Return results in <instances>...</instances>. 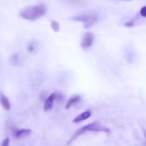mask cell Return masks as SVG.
I'll return each instance as SVG.
<instances>
[{"mask_svg": "<svg viewBox=\"0 0 146 146\" xmlns=\"http://www.w3.org/2000/svg\"><path fill=\"white\" fill-rule=\"evenodd\" d=\"M46 13V7L44 4L30 6L21 10L19 15L21 18L29 21H34L41 18Z\"/></svg>", "mask_w": 146, "mask_h": 146, "instance_id": "6da1fadb", "label": "cell"}, {"mask_svg": "<svg viewBox=\"0 0 146 146\" xmlns=\"http://www.w3.org/2000/svg\"><path fill=\"white\" fill-rule=\"evenodd\" d=\"M87 132H105V133H110V129L107 128L106 127L104 126L101 124H100L98 122H94L92 123L86 125L85 126L82 127L80 129H78L75 133L73 135L71 139L68 142V144L69 145L71 143H72L74 140L78 136L81 135L82 134L85 133Z\"/></svg>", "mask_w": 146, "mask_h": 146, "instance_id": "7a4b0ae2", "label": "cell"}, {"mask_svg": "<svg viewBox=\"0 0 146 146\" xmlns=\"http://www.w3.org/2000/svg\"><path fill=\"white\" fill-rule=\"evenodd\" d=\"M73 20L77 21H82L83 27L85 29H88L92 27L98 21V15L94 13L90 14H83L81 15L76 16Z\"/></svg>", "mask_w": 146, "mask_h": 146, "instance_id": "3957f363", "label": "cell"}, {"mask_svg": "<svg viewBox=\"0 0 146 146\" xmlns=\"http://www.w3.org/2000/svg\"><path fill=\"white\" fill-rule=\"evenodd\" d=\"M94 34L91 31H88L84 34L81 42V46L84 49H87L92 46L94 40Z\"/></svg>", "mask_w": 146, "mask_h": 146, "instance_id": "277c9868", "label": "cell"}, {"mask_svg": "<svg viewBox=\"0 0 146 146\" xmlns=\"http://www.w3.org/2000/svg\"><path fill=\"white\" fill-rule=\"evenodd\" d=\"M31 133V130L27 129V128H20V129H14L12 131V135L14 138L17 139L24 138L27 137Z\"/></svg>", "mask_w": 146, "mask_h": 146, "instance_id": "5b68a950", "label": "cell"}, {"mask_svg": "<svg viewBox=\"0 0 146 146\" xmlns=\"http://www.w3.org/2000/svg\"><path fill=\"white\" fill-rule=\"evenodd\" d=\"M56 98V94H51L49 96H48V98H47L46 100L45 103H44V111H48L52 108Z\"/></svg>", "mask_w": 146, "mask_h": 146, "instance_id": "8992f818", "label": "cell"}, {"mask_svg": "<svg viewBox=\"0 0 146 146\" xmlns=\"http://www.w3.org/2000/svg\"><path fill=\"white\" fill-rule=\"evenodd\" d=\"M91 115V112L90 111H84V112L81 113L79 115H77L74 120H73V122L74 123H79L81 121H86V119H88V118H90Z\"/></svg>", "mask_w": 146, "mask_h": 146, "instance_id": "52a82bcc", "label": "cell"}, {"mask_svg": "<svg viewBox=\"0 0 146 146\" xmlns=\"http://www.w3.org/2000/svg\"><path fill=\"white\" fill-rule=\"evenodd\" d=\"M0 104L5 111H8L11 109V104H10L9 100L3 94H0Z\"/></svg>", "mask_w": 146, "mask_h": 146, "instance_id": "ba28073f", "label": "cell"}, {"mask_svg": "<svg viewBox=\"0 0 146 146\" xmlns=\"http://www.w3.org/2000/svg\"><path fill=\"white\" fill-rule=\"evenodd\" d=\"M27 51L31 54L34 55L36 54L38 52V44H37L36 41L34 40V41H30L28 45L27 46Z\"/></svg>", "mask_w": 146, "mask_h": 146, "instance_id": "9c48e42d", "label": "cell"}, {"mask_svg": "<svg viewBox=\"0 0 146 146\" xmlns=\"http://www.w3.org/2000/svg\"><path fill=\"white\" fill-rule=\"evenodd\" d=\"M81 100V97L78 95H74L72 96L71 98L68 99V102H67L66 105V109H69L71 107H72L73 106L76 105V104H78V102Z\"/></svg>", "mask_w": 146, "mask_h": 146, "instance_id": "30bf717a", "label": "cell"}, {"mask_svg": "<svg viewBox=\"0 0 146 146\" xmlns=\"http://www.w3.org/2000/svg\"><path fill=\"white\" fill-rule=\"evenodd\" d=\"M9 63L13 66H17L19 63V56L18 54H14L9 57Z\"/></svg>", "mask_w": 146, "mask_h": 146, "instance_id": "8fae6325", "label": "cell"}, {"mask_svg": "<svg viewBox=\"0 0 146 146\" xmlns=\"http://www.w3.org/2000/svg\"><path fill=\"white\" fill-rule=\"evenodd\" d=\"M64 1L68 3V4H73V5L80 6L82 5V4L85 2L86 0H64Z\"/></svg>", "mask_w": 146, "mask_h": 146, "instance_id": "7c38bea8", "label": "cell"}, {"mask_svg": "<svg viewBox=\"0 0 146 146\" xmlns=\"http://www.w3.org/2000/svg\"><path fill=\"white\" fill-rule=\"evenodd\" d=\"M51 27L52 28V29L54 30L55 32H58L60 30V26L59 24L56 21H54V20H52L51 21Z\"/></svg>", "mask_w": 146, "mask_h": 146, "instance_id": "4fadbf2b", "label": "cell"}, {"mask_svg": "<svg viewBox=\"0 0 146 146\" xmlns=\"http://www.w3.org/2000/svg\"><path fill=\"white\" fill-rule=\"evenodd\" d=\"M0 146H9V138H6L5 139L3 140Z\"/></svg>", "mask_w": 146, "mask_h": 146, "instance_id": "5bb4252c", "label": "cell"}, {"mask_svg": "<svg viewBox=\"0 0 146 146\" xmlns=\"http://www.w3.org/2000/svg\"><path fill=\"white\" fill-rule=\"evenodd\" d=\"M140 14H141V15L142 17H146V6L141 8V11H140Z\"/></svg>", "mask_w": 146, "mask_h": 146, "instance_id": "9a60e30c", "label": "cell"}, {"mask_svg": "<svg viewBox=\"0 0 146 146\" xmlns=\"http://www.w3.org/2000/svg\"><path fill=\"white\" fill-rule=\"evenodd\" d=\"M133 24H134V23L133 22V21H128V22L125 23L124 25L127 27H132L133 26Z\"/></svg>", "mask_w": 146, "mask_h": 146, "instance_id": "2e32d148", "label": "cell"}, {"mask_svg": "<svg viewBox=\"0 0 146 146\" xmlns=\"http://www.w3.org/2000/svg\"><path fill=\"white\" fill-rule=\"evenodd\" d=\"M143 134H144V136H145V141H146V130L145 129H143Z\"/></svg>", "mask_w": 146, "mask_h": 146, "instance_id": "e0dca14e", "label": "cell"}, {"mask_svg": "<svg viewBox=\"0 0 146 146\" xmlns=\"http://www.w3.org/2000/svg\"><path fill=\"white\" fill-rule=\"evenodd\" d=\"M128 1H131V0H128Z\"/></svg>", "mask_w": 146, "mask_h": 146, "instance_id": "ac0fdd59", "label": "cell"}]
</instances>
